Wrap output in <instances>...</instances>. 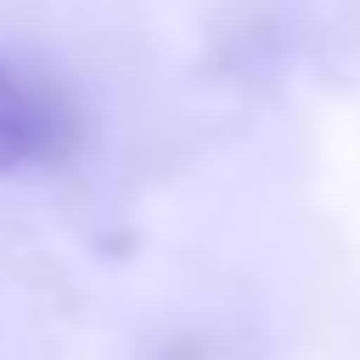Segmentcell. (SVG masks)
Returning <instances> with one entry per match:
<instances>
[{
    "mask_svg": "<svg viewBox=\"0 0 360 360\" xmlns=\"http://www.w3.org/2000/svg\"><path fill=\"white\" fill-rule=\"evenodd\" d=\"M65 148H71L65 103L0 58V174H20L32 161H58Z\"/></svg>",
    "mask_w": 360,
    "mask_h": 360,
    "instance_id": "obj_1",
    "label": "cell"
}]
</instances>
